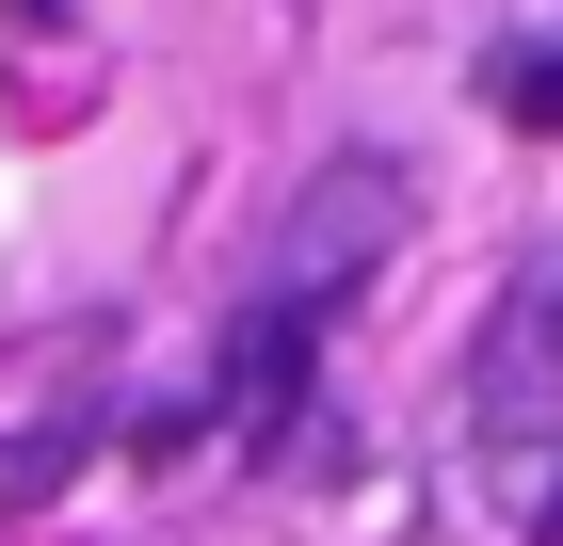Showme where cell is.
<instances>
[{"label": "cell", "instance_id": "cell-1", "mask_svg": "<svg viewBox=\"0 0 563 546\" xmlns=\"http://www.w3.org/2000/svg\"><path fill=\"white\" fill-rule=\"evenodd\" d=\"M402 225H419V177L371 145V161H322L274 210V257H258V305H290V322H339V290H371L402 257Z\"/></svg>", "mask_w": 563, "mask_h": 546}, {"label": "cell", "instance_id": "cell-2", "mask_svg": "<svg viewBox=\"0 0 563 546\" xmlns=\"http://www.w3.org/2000/svg\"><path fill=\"white\" fill-rule=\"evenodd\" d=\"M467 419H483V466H499L516 499H548V482H563V242L516 257V290H499V322H483Z\"/></svg>", "mask_w": 563, "mask_h": 546}, {"label": "cell", "instance_id": "cell-3", "mask_svg": "<svg viewBox=\"0 0 563 546\" xmlns=\"http://www.w3.org/2000/svg\"><path fill=\"white\" fill-rule=\"evenodd\" d=\"M306 354H322V322H290V305H258V290H242V337H225V434H242V450H258V434H290Z\"/></svg>", "mask_w": 563, "mask_h": 546}, {"label": "cell", "instance_id": "cell-4", "mask_svg": "<svg viewBox=\"0 0 563 546\" xmlns=\"http://www.w3.org/2000/svg\"><path fill=\"white\" fill-rule=\"evenodd\" d=\"M499 113H516V129H563V33H548V48H516V65H499Z\"/></svg>", "mask_w": 563, "mask_h": 546}, {"label": "cell", "instance_id": "cell-5", "mask_svg": "<svg viewBox=\"0 0 563 546\" xmlns=\"http://www.w3.org/2000/svg\"><path fill=\"white\" fill-rule=\"evenodd\" d=\"M65 466H81V434H33V450H0V514L33 499V482H65Z\"/></svg>", "mask_w": 563, "mask_h": 546}, {"label": "cell", "instance_id": "cell-6", "mask_svg": "<svg viewBox=\"0 0 563 546\" xmlns=\"http://www.w3.org/2000/svg\"><path fill=\"white\" fill-rule=\"evenodd\" d=\"M0 16H65V0H0Z\"/></svg>", "mask_w": 563, "mask_h": 546}]
</instances>
